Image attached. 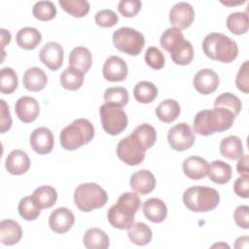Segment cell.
Returning a JSON list of instances; mask_svg holds the SVG:
<instances>
[{"mask_svg": "<svg viewBox=\"0 0 249 249\" xmlns=\"http://www.w3.org/2000/svg\"><path fill=\"white\" fill-rule=\"evenodd\" d=\"M214 107H222L233 113L236 117L242 108L241 100L231 92H224L220 94L214 101Z\"/></svg>", "mask_w": 249, "mask_h": 249, "instance_id": "39", "label": "cell"}, {"mask_svg": "<svg viewBox=\"0 0 249 249\" xmlns=\"http://www.w3.org/2000/svg\"><path fill=\"white\" fill-rule=\"evenodd\" d=\"M95 23L101 27H112L117 24L119 18L117 14L109 9H103L98 11L94 17Z\"/></svg>", "mask_w": 249, "mask_h": 249, "instance_id": "44", "label": "cell"}, {"mask_svg": "<svg viewBox=\"0 0 249 249\" xmlns=\"http://www.w3.org/2000/svg\"><path fill=\"white\" fill-rule=\"evenodd\" d=\"M208 166L209 164L204 159L191 156L183 161V172L192 180H200L207 175Z\"/></svg>", "mask_w": 249, "mask_h": 249, "instance_id": "21", "label": "cell"}, {"mask_svg": "<svg viewBox=\"0 0 249 249\" xmlns=\"http://www.w3.org/2000/svg\"><path fill=\"white\" fill-rule=\"evenodd\" d=\"M16 41L18 47L23 50H34L41 43L42 35L38 29L26 26L18 31Z\"/></svg>", "mask_w": 249, "mask_h": 249, "instance_id": "26", "label": "cell"}, {"mask_svg": "<svg viewBox=\"0 0 249 249\" xmlns=\"http://www.w3.org/2000/svg\"><path fill=\"white\" fill-rule=\"evenodd\" d=\"M47 83L48 77L39 67L28 68L23 74L22 84L29 91H40L47 86Z\"/></svg>", "mask_w": 249, "mask_h": 249, "instance_id": "24", "label": "cell"}, {"mask_svg": "<svg viewBox=\"0 0 249 249\" xmlns=\"http://www.w3.org/2000/svg\"><path fill=\"white\" fill-rule=\"evenodd\" d=\"M15 111L18 118L24 124L34 122L40 113L38 101L31 96H21L15 104Z\"/></svg>", "mask_w": 249, "mask_h": 249, "instance_id": "17", "label": "cell"}, {"mask_svg": "<svg viewBox=\"0 0 249 249\" xmlns=\"http://www.w3.org/2000/svg\"><path fill=\"white\" fill-rule=\"evenodd\" d=\"M219 201V193L207 186H193L183 194L184 205L194 212L211 211L218 206Z\"/></svg>", "mask_w": 249, "mask_h": 249, "instance_id": "6", "label": "cell"}, {"mask_svg": "<svg viewBox=\"0 0 249 249\" xmlns=\"http://www.w3.org/2000/svg\"><path fill=\"white\" fill-rule=\"evenodd\" d=\"M248 240H249V238H248L247 235L240 236L235 240L234 247L235 248H247L248 247Z\"/></svg>", "mask_w": 249, "mask_h": 249, "instance_id": "52", "label": "cell"}, {"mask_svg": "<svg viewBox=\"0 0 249 249\" xmlns=\"http://www.w3.org/2000/svg\"><path fill=\"white\" fill-rule=\"evenodd\" d=\"M83 243L89 249H106L110 245V239L104 231L98 228H90L85 232Z\"/></svg>", "mask_w": 249, "mask_h": 249, "instance_id": "28", "label": "cell"}, {"mask_svg": "<svg viewBox=\"0 0 249 249\" xmlns=\"http://www.w3.org/2000/svg\"><path fill=\"white\" fill-rule=\"evenodd\" d=\"M223 4H225V5H237V4H243V3H245V1L243 0V1H239V2H237V3H227V2H222Z\"/></svg>", "mask_w": 249, "mask_h": 249, "instance_id": "53", "label": "cell"}, {"mask_svg": "<svg viewBox=\"0 0 249 249\" xmlns=\"http://www.w3.org/2000/svg\"><path fill=\"white\" fill-rule=\"evenodd\" d=\"M133 96L140 103H151L158 96V88L152 82L141 81L135 85Z\"/></svg>", "mask_w": 249, "mask_h": 249, "instance_id": "33", "label": "cell"}, {"mask_svg": "<svg viewBox=\"0 0 249 249\" xmlns=\"http://www.w3.org/2000/svg\"><path fill=\"white\" fill-rule=\"evenodd\" d=\"M220 153L229 160H238L243 155V146L240 138L235 135L225 137L220 143Z\"/></svg>", "mask_w": 249, "mask_h": 249, "instance_id": "29", "label": "cell"}, {"mask_svg": "<svg viewBox=\"0 0 249 249\" xmlns=\"http://www.w3.org/2000/svg\"><path fill=\"white\" fill-rule=\"evenodd\" d=\"M146 63L155 70H160L164 66V55L157 47H149L145 52Z\"/></svg>", "mask_w": 249, "mask_h": 249, "instance_id": "43", "label": "cell"}, {"mask_svg": "<svg viewBox=\"0 0 249 249\" xmlns=\"http://www.w3.org/2000/svg\"><path fill=\"white\" fill-rule=\"evenodd\" d=\"M1 102V118H0V132L5 133L12 126V118L9 111V106L4 99Z\"/></svg>", "mask_w": 249, "mask_h": 249, "instance_id": "49", "label": "cell"}, {"mask_svg": "<svg viewBox=\"0 0 249 249\" xmlns=\"http://www.w3.org/2000/svg\"><path fill=\"white\" fill-rule=\"evenodd\" d=\"M193 84L197 92L201 94H210L219 87V76L214 70L204 68L195 75Z\"/></svg>", "mask_w": 249, "mask_h": 249, "instance_id": "18", "label": "cell"}, {"mask_svg": "<svg viewBox=\"0 0 249 249\" xmlns=\"http://www.w3.org/2000/svg\"><path fill=\"white\" fill-rule=\"evenodd\" d=\"M53 142L54 140L52 131L45 126L35 128L29 137L31 148L39 155L51 153L53 148Z\"/></svg>", "mask_w": 249, "mask_h": 249, "instance_id": "16", "label": "cell"}, {"mask_svg": "<svg viewBox=\"0 0 249 249\" xmlns=\"http://www.w3.org/2000/svg\"><path fill=\"white\" fill-rule=\"evenodd\" d=\"M19 215L26 221H34L41 214V209L37 206L31 196L22 197L18 205Z\"/></svg>", "mask_w": 249, "mask_h": 249, "instance_id": "40", "label": "cell"}, {"mask_svg": "<svg viewBox=\"0 0 249 249\" xmlns=\"http://www.w3.org/2000/svg\"><path fill=\"white\" fill-rule=\"evenodd\" d=\"M58 4L74 18H83L89 12V3L86 0H59Z\"/></svg>", "mask_w": 249, "mask_h": 249, "instance_id": "37", "label": "cell"}, {"mask_svg": "<svg viewBox=\"0 0 249 249\" xmlns=\"http://www.w3.org/2000/svg\"><path fill=\"white\" fill-rule=\"evenodd\" d=\"M118 158L127 165L134 166L141 163L145 159L146 148L139 138L131 132L126 137L120 140L117 145Z\"/></svg>", "mask_w": 249, "mask_h": 249, "instance_id": "10", "label": "cell"}, {"mask_svg": "<svg viewBox=\"0 0 249 249\" xmlns=\"http://www.w3.org/2000/svg\"><path fill=\"white\" fill-rule=\"evenodd\" d=\"M5 167L13 175H22L30 167V160L27 154L22 150H13L6 158Z\"/></svg>", "mask_w": 249, "mask_h": 249, "instance_id": "20", "label": "cell"}, {"mask_svg": "<svg viewBox=\"0 0 249 249\" xmlns=\"http://www.w3.org/2000/svg\"><path fill=\"white\" fill-rule=\"evenodd\" d=\"M234 119L232 112L222 107H214L210 110L199 111L194 118L193 126L197 134L208 136L231 128Z\"/></svg>", "mask_w": 249, "mask_h": 249, "instance_id": "1", "label": "cell"}, {"mask_svg": "<svg viewBox=\"0 0 249 249\" xmlns=\"http://www.w3.org/2000/svg\"><path fill=\"white\" fill-rule=\"evenodd\" d=\"M105 103H109L120 108L125 106L129 100V94L126 89L123 87H111L104 91Z\"/></svg>", "mask_w": 249, "mask_h": 249, "instance_id": "36", "label": "cell"}, {"mask_svg": "<svg viewBox=\"0 0 249 249\" xmlns=\"http://www.w3.org/2000/svg\"><path fill=\"white\" fill-rule=\"evenodd\" d=\"M227 27L228 29L235 34L241 35L248 31L249 19L246 12H234L228 16L227 18Z\"/></svg>", "mask_w": 249, "mask_h": 249, "instance_id": "34", "label": "cell"}, {"mask_svg": "<svg viewBox=\"0 0 249 249\" xmlns=\"http://www.w3.org/2000/svg\"><path fill=\"white\" fill-rule=\"evenodd\" d=\"M128 68L126 62L120 56H109L102 67V74L109 82H122L126 79Z\"/></svg>", "mask_w": 249, "mask_h": 249, "instance_id": "13", "label": "cell"}, {"mask_svg": "<svg viewBox=\"0 0 249 249\" xmlns=\"http://www.w3.org/2000/svg\"><path fill=\"white\" fill-rule=\"evenodd\" d=\"M195 19V10L187 2L175 4L169 12V22L178 29L188 28Z\"/></svg>", "mask_w": 249, "mask_h": 249, "instance_id": "12", "label": "cell"}, {"mask_svg": "<svg viewBox=\"0 0 249 249\" xmlns=\"http://www.w3.org/2000/svg\"><path fill=\"white\" fill-rule=\"evenodd\" d=\"M112 41L116 49L129 55H138L145 45L143 34L131 27H121L114 31Z\"/></svg>", "mask_w": 249, "mask_h": 249, "instance_id": "8", "label": "cell"}, {"mask_svg": "<svg viewBox=\"0 0 249 249\" xmlns=\"http://www.w3.org/2000/svg\"><path fill=\"white\" fill-rule=\"evenodd\" d=\"M142 3L139 0H121L118 4L119 13L125 18H132L141 10Z\"/></svg>", "mask_w": 249, "mask_h": 249, "instance_id": "45", "label": "cell"}, {"mask_svg": "<svg viewBox=\"0 0 249 249\" xmlns=\"http://www.w3.org/2000/svg\"><path fill=\"white\" fill-rule=\"evenodd\" d=\"M249 207L247 205H239L236 207L233 213V218L236 225L242 229L247 230L249 228Z\"/></svg>", "mask_w": 249, "mask_h": 249, "instance_id": "47", "label": "cell"}, {"mask_svg": "<svg viewBox=\"0 0 249 249\" xmlns=\"http://www.w3.org/2000/svg\"><path fill=\"white\" fill-rule=\"evenodd\" d=\"M145 217L153 223H161L167 216V206L158 197H151L144 201L142 206Z\"/></svg>", "mask_w": 249, "mask_h": 249, "instance_id": "22", "label": "cell"}, {"mask_svg": "<svg viewBox=\"0 0 249 249\" xmlns=\"http://www.w3.org/2000/svg\"><path fill=\"white\" fill-rule=\"evenodd\" d=\"M11 42V33L9 30L1 28V46L4 48Z\"/></svg>", "mask_w": 249, "mask_h": 249, "instance_id": "51", "label": "cell"}, {"mask_svg": "<svg viewBox=\"0 0 249 249\" xmlns=\"http://www.w3.org/2000/svg\"><path fill=\"white\" fill-rule=\"evenodd\" d=\"M202 50L210 59L224 63L233 61L238 54L236 42L219 32H212L205 36L202 42Z\"/></svg>", "mask_w": 249, "mask_h": 249, "instance_id": "4", "label": "cell"}, {"mask_svg": "<svg viewBox=\"0 0 249 249\" xmlns=\"http://www.w3.org/2000/svg\"><path fill=\"white\" fill-rule=\"evenodd\" d=\"M195 140V133L191 126L186 123L175 124L167 133V141L170 147L178 152L190 149L194 145Z\"/></svg>", "mask_w": 249, "mask_h": 249, "instance_id": "11", "label": "cell"}, {"mask_svg": "<svg viewBox=\"0 0 249 249\" xmlns=\"http://www.w3.org/2000/svg\"><path fill=\"white\" fill-rule=\"evenodd\" d=\"M63 49L56 42H49L44 45L39 53L41 62L50 70L59 69L63 63Z\"/></svg>", "mask_w": 249, "mask_h": 249, "instance_id": "15", "label": "cell"}, {"mask_svg": "<svg viewBox=\"0 0 249 249\" xmlns=\"http://www.w3.org/2000/svg\"><path fill=\"white\" fill-rule=\"evenodd\" d=\"M94 137L93 124L87 119H76L65 126L59 135L60 145L67 151H74L89 143Z\"/></svg>", "mask_w": 249, "mask_h": 249, "instance_id": "5", "label": "cell"}, {"mask_svg": "<svg viewBox=\"0 0 249 249\" xmlns=\"http://www.w3.org/2000/svg\"><path fill=\"white\" fill-rule=\"evenodd\" d=\"M92 64V55L86 47H76L69 54V66L78 69L82 73H87Z\"/></svg>", "mask_w": 249, "mask_h": 249, "instance_id": "25", "label": "cell"}, {"mask_svg": "<svg viewBox=\"0 0 249 249\" xmlns=\"http://www.w3.org/2000/svg\"><path fill=\"white\" fill-rule=\"evenodd\" d=\"M160 44L170 53L175 64L188 65L194 58V48L190 41L184 38L182 31L176 27H169L160 36Z\"/></svg>", "mask_w": 249, "mask_h": 249, "instance_id": "3", "label": "cell"}, {"mask_svg": "<svg viewBox=\"0 0 249 249\" xmlns=\"http://www.w3.org/2000/svg\"><path fill=\"white\" fill-rule=\"evenodd\" d=\"M18 80L16 71L10 67H4L0 71V91L4 94L13 93L18 88Z\"/></svg>", "mask_w": 249, "mask_h": 249, "instance_id": "38", "label": "cell"}, {"mask_svg": "<svg viewBox=\"0 0 249 249\" xmlns=\"http://www.w3.org/2000/svg\"><path fill=\"white\" fill-rule=\"evenodd\" d=\"M75 223L73 212L66 207H58L49 217V226L53 231L58 234L67 232Z\"/></svg>", "mask_w": 249, "mask_h": 249, "instance_id": "14", "label": "cell"}, {"mask_svg": "<svg viewBox=\"0 0 249 249\" xmlns=\"http://www.w3.org/2000/svg\"><path fill=\"white\" fill-rule=\"evenodd\" d=\"M234 193L243 198L249 196V175H241L238 177L233 184Z\"/></svg>", "mask_w": 249, "mask_h": 249, "instance_id": "48", "label": "cell"}, {"mask_svg": "<svg viewBox=\"0 0 249 249\" xmlns=\"http://www.w3.org/2000/svg\"><path fill=\"white\" fill-rule=\"evenodd\" d=\"M32 14L35 18L48 21L55 17L56 8L52 1H38L33 6Z\"/></svg>", "mask_w": 249, "mask_h": 249, "instance_id": "41", "label": "cell"}, {"mask_svg": "<svg viewBox=\"0 0 249 249\" xmlns=\"http://www.w3.org/2000/svg\"><path fill=\"white\" fill-rule=\"evenodd\" d=\"M133 133L139 138L143 143L146 150L152 148L157 140V132L153 125L150 124H142L136 126L133 130Z\"/></svg>", "mask_w": 249, "mask_h": 249, "instance_id": "42", "label": "cell"}, {"mask_svg": "<svg viewBox=\"0 0 249 249\" xmlns=\"http://www.w3.org/2000/svg\"><path fill=\"white\" fill-rule=\"evenodd\" d=\"M231 174L232 172L231 165L223 160H213L208 166L207 175L209 179L216 184H227L231 180Z\"/></svg>", "mask_w": 249, "mask_h": 249, "instance_id": "27", "label": "cell"}, {"mask_svg": "<svg viewBox=\"0 0 249 249\" xmlns=\"http://www.w3.org/2000/svg\"><path fill=\"white\" fill-rule=\"evenodd\" d=\"M127 235L133 244L138 246H144L150 243L153 233L149 226H147L145 223L137 222L133 223L128 228Z\"/></svg>", "mask_w": 249, "mask_h": 249, "instance_id": "31", "label": "cell"}, {"mask_svg": "<svg viewBox=\"0 0 249 249\" xmlns=\"http://www.w3.org/2000/svg\"><path fill=\"white\" fill-rule=\"evenodd\" d=\"M156 183L154 174L147 169H140L134 172L129 181L132 191L142 196L150 194L155 189Z\"/></svg>", "mask_w": 249, "mask_h": 249, "instance_id": "19", "label": "cell"}, {"mask_svg": "<svg viewBox=\"0 0 249 249\" xmlns=\"http://www.w3.org/2000/svg\"><path fill=\"white\" fill-rule=\"evenodd\" d=\"M99 115L103 129L110 135H118L127 126V115L118 106L104 103L99 107Z\"/></svg>", "mask_w": 249, "mask_h": 249, "instance_id": "9", "label": "cell"}, {"mask_svg": "<svg viewBox=\"0 0 249 249\" xmlns=\"http://www.w3.org/2000/svg\"><path fill=\"white\" fill-rule=\"evenodd\" d=\"M180 105L174 99H164L156 109L157 117L163 123H172L180 115Z\"/></svg>", "mask_w": 249, "mask_h": 249, "instance_id": "32", "label": "cell"}, {"mask_svg": "<svg viewBox=\"0 0 249 249\" xmlns=\"http://www.w3.org/2000/svg\"><path fill=\"white\" fill-rule=\"evenodd\" d=\"M108 201L107 192L95 183H83L74 192V202L83 212L103 207Z\"/></svg>", "mask_w": 249, "mask_h": 249, "instance_id": "7", "label": "cell"}, {"mask_svg": "<svg viewBox=\"0 0 249 249\" xmlns=\"http://www.w3.org/2000/svg\"><path fill=\"white\" fill-rule=\"evenodd\" d=\"M235 85L237 89L243 93L249 92V61L245 60L236 75Z\"/></svg>", "mask_w": 249, "mask_h": 249, "instance_id": "46", "label": "cell"}, {"mask_svg": "<svg viewBox=\"0 0 249 249\" xmlns=\"http://www.w3.org/2000/svg\"><path fill=\"white\" fill-rule=\"evenodd\" d=\"M141 204V199L135 193H124L117 202L107 212L108 222L112 227L124 230L134 223V216Z\"/></svg>", "mask_w": 249, "mask_h": 249, "instance_id": "2", "label": "cell"}, {"mask_svg": "<svg viewBox=\"0 0 249 249\" xmlns=\"http://www.w3.org/2000/svg\"><path fill=\"white\" fill-rule=\"evenodd\" d=\"M59 80L62 88L65 89L77 90L84 83V73L69 66L60 74Z\"/></svg>", "mask_w": 249, "mask_h": 249, "instance_id": "35", "label": "cell"}, {"mask_svg": "<svg viewBox=\"0 0 249 249\" xmlns=\"http://www.w3.org/2000/svg\"><path fill=\"white\" fill-rule=\"evenodd\" d=\"M236 170L240 175H248V155H242L238 159V162L236 164Z\"/></svg>", "mask_w": 249, "mask_h": 249, "instance_id": "50", "label": "cell"}, {"mask_svg": "<svg viewBox=\"0 0 249 249\" xmlns=\"http://www.w3.org/2000/svg\"><path fill=\"white\" fill-rule=\"evenodd\" d=\"M22 236L19 224L12 219H5L0 223V241L4 245L17 244Z\"/></svg>", "mask_w": 249, "mask_h": 249, "instance_id": "23", "label": "cell"}, {"mask_svg": "<svg viewBox=\"0 0 249 249\" xmlns=\"http://www.w3.org/2000/svg\"><path fill=\"white\" fill-rule=\"evenodd\" d=\"M31 196L40 209H46L54 205L57 199V193L53 187L45 185L35 189Z\"/></svg>", "mask_w": 249, "mask_h": 249, "instance_id": "30", "label": "cell"}]
</instances>
